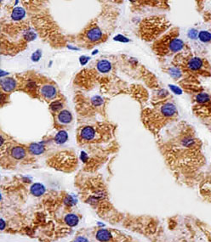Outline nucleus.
<instances>
[{"instance_id":"nucleus-1","label":"nucleus","mask_w":211,"mask_h":242,"mask_svg":"<svg viewBox=\"0 0 211 242\" xmlns=\"http://www.w3.org/2000/svg\"><path fill=\"white\" fill-rule=\"evenodd\" d=\"M197 114L211 123V95L208 93H199L195 96Z\"/></svg>"},{"instance_id":"nucleus-2","label":"nucleus","mask_w":211,"mask_h":242,"mask_svg":"<svg viewBox=\"0 0 211 242\" xmlns=\"http://www.w3.org/2000/svg\"><path fill=\"white\" fill-rule=\"evenodd\" d=\"M186 67L189 71L199 72L204 76H210V66L207 60L200 57H192L186 62Z\"/></svg>"},{"instance_id":"nucleus-3","label":"nucleus","mask_w":211,"mask_h":242,"mask_svg":"<svg viewBox=\"0 0 211 242\" xmlns=\"http://www.w3.org/2000/svg\"><path fill=\"white\" fill-rule=\"evenodd\" d=\"M41 94L47 100H50L56 96V89L53 85H44L41 88Z\"/></svg>"},{"instance_id":"nucleus-4","label":"nucleus","mask_w":211,"mask_h":242,"mask_svg":"<svg viewBox=\"0 0 211 242\" xmlns=\"http://www.w3.org/2000/svg\"><path fill=\"white\" fill-rule=\"evenodd\" d=\"M15 81L13 78H5L1 81V87L2 89L5 92H10L15 89Z\"/></svg>"},{"instance_id":"nucleus-5","label":"nucleus","mask_w":211,"mask_h":242,"mask_svg":"<svg viewBox=\"0 0 211 242\" xmlns=\"http://www.w3.org/2000/svg\"><path fill=\"white\" fill-rule=\"evenodd\" d=\"M102 32L97 27L91 28L90 30L88 32V33H87V37L89 38V40H90L92 42L99 41L102 38Z\"/></svg>"},{"instance_id":"nucleus-6","label":"nucleus","mask_w":211,"mask_h":242,"mask_svg":"<svg viewBox=\"0 0 211 242\" xmlns=\"http://www.w3.org/2000/svg\"><path fill=\"white\" fill-rule=\"evenodd\" d=\"M94 134H95V132H94V128L91 127H84L80 132V135L84 140L93 139L94 137Z\"/></svg>"},{"instance_id":"nucleus-7","label":"nucleus","mask_w":211,"mask_h":242,"mask_svg":"<svg viewBox=\"0 0 211 242\" xmlns=\"http://www.w3.org/2000/svg\"><path fill=\"white\" fill-rule=\"evenodd\" d=\"M72 115L68 111H61L58 115V121L62 124H68L72 121Z\"/></svg>"},{"instance_id":"nucleus-8","label":"nucleus","mask_w":211,"mask_h":242,"mask_svg":"<svg viewBox=\"0 0 211 242\" xmlns=\"http://www.w3.org/2000/svg\"><path fill=\"white\" fill-rule=\"evenodd\" d=\"M97 69L100 72L102 73H106V72H109L112 69V66L111 63L107 60H100L98 63H97Z\"/></svg>"},{"instance_id":"nucleus-9","label":"nucleus","mask_w":211,"mask_h":242,"mask_svg":"<svg viewBox=\"0 0 211 242\" xmlns=\"http://www.w3.org/2000/svg\"><path fill=\"white\" fill-rule=\"evenodd\" d=\"M96 238L98 240L102 242L108 241L110 239L112 238V235L109 231L106 229H100L96 233Z\"/></svg>"},{"instance_id":"nucleus-10","label":"nucleus","mask_w":211,"mask_h":242,"mask_svg":"<svg viewBox=\"0 0 211 242\" xmlns=\"http://www.w3.org/2000/svg\"><path fill=\"white\" fill-rule=\"evenodd\" d=\"M25 155H26V151L22 147L16 146L11 149V156L15 159H17V160L22 159L23 157H25Z\"/></svg>"},{"instance_id":"nucleus-11","label":"nucleus","mask_w":211,"mask_h":242,"mask_svg":"<svg viewBox=\"0 0 211 242\" xmlns=\"http://www.w3.org/2000/svg\"><path fill=\"white\" fill-rule=\"evenodd\" d=\"M45 191V188L44 185H42L40 183H35L33 186L31 187V192L33 195H36V196H40Z\"/></svg>"},{"instance_id":"nucleus-12","label":"nucleus","mask_w":211,"mask_h":242,"mask_svg":"<svg viewBox=\"0 0 211 242\" xmlns=\"http://www.w3.org/2000/svg\"><path fill=\"white\" fill-rule=\"evenodd\" d=\"M25 14H26V12L24 10V9L21 7H17L14 9V10L12 11L11 17L13 20L18 21V20L22 19L25 16Z\"/></svg>"},{"instance_id":"nucleus-13","label":"nucleus","mask_w":211,"mask_h":242,"mask_svg":"<svg viewBox=\"0 0 211 242\" xmlns=\"http://www.w3.org/2000/svg\"><path fill=\"white\" fill-rule=\"evenodd\" d=\"M198 37L202 43H209L211 42V33L209 31H200L198 35Z\"/></svg>"},{"instance_id":"nucleus-14","label":"nucleus","mask_w":211,"mask_h":242,"mask_svg":"<svg viewBox=\"0 0 211 242\" xmlns=\"http://www.w3.org/2000/svg\"><path fill=\"white\" fill-rule=\"evenodd\" d=\"M29 150L33 155H41L44 151V147L39 144H32L29 146Z\"/></svg>"},{"instance_id":"nucleus-15","label":"nucleus","mask_w":211,"mask_h":242,"mask_svg":"<svg viewBox=\"0 0 211 242\" xmlns=\"http://www.w3.org/2000/svg\"><path fill=\"white\" fill-rule=\"evenodd\" d=\"M65 222L69 225V226H76L79 224V217L76 216L75 214H68L65 217Z\"/></svg>"},{"instance_id":"nucleus-16","label":"nucleus","mask_w":211,"mask_h":242,"mask_svg":"<svg viewBox=\"0 0 211 242\" xmlns=\"http://www.w3.org/2000/svg\"><path fill=\"white\" fill-rule=\"evenodd\" d=\"M68 135L66 131H60L56 136V142L58 145H61L64 144L65 142L67 140Z\"/></svg>"},{"instance_id":"nucleus-17","label":"nucleus","mask_w":211,"mask_h":242,"mask_svg":"<svg viewBox=\"0 0 211 242\" xmlns=\"http://www.w3.org/2000/svg\"><path fill=\"white\" fill-rule=\"evenodd\" d=\"M61 108H62V103L60 102V101H56V102L52 103L51 105H50V109H51L54 112L59 111V110H60Z\"/></svg>"},{"instance_id":"nucleus-18","label":"nucleus","mask_w":211,"mask_h":242,"mask_svg":"<svg viewBox=\"0 0 211 242\" xmlns=\"http://www.w3.org/2000/svg\"><path fill=\"white\" fill-rule=\"evenodd\" d=\"M92 103H93L94 105H101V104L103 103V100H102V99L101 97L96 96V97H94V98L92 99Z\"/></svg>"},{"instance_id":"nucleus-19","label":"nucleus","mask_w":211,"mask_h":242,"mask_svg":"<svg viewBox=\"0 0 211 242\" xmlns=\"http://www.w3.org/2000/svg\"><path fill=\"white\" fill-rule=\"evenodd\" d=\"M198 32L195 29H192L188 32V36L189 37H191L192 39H195L198 37Z\"/></svg>"},{"instance_id":"nucleus-20","label":"nucleus","mask_w":211,"mask_h":242,"mask_svg":"<svg viewBox=\"0 0 211 242\" xmlns=\"http://www.w3.org/2000/svg\"><path fill=\"white\" fill-rule=\"evenodd\" d=\"M41 52L39 51V50H38V51H36V52L34 53L33 55V57H32V59H33V60H34V61H38L39 59H40V57H41Z\"/></svg>"},{"instance_id":"nucleus-21","label":"nucleus","mask_w":211,"mask_h":242,"mask_svg":"<svg viewBox=\"0 0 211 242\" xmlns=\"http://www.w3.org/2000/svg\"><path fill=\"white\" fill-rule=\"evenodd\" d=\"M74 242H89V240H87L85 237H83V236H79L78 238L76 239Z\"/></svg>"},{"instance_id":"nucleus-22","label":"nucleus","mask_w":211,"mask_h":242,"mask_svg":"<svg viewBox=\"0 0 211 242\" xmlns=\"http://www.w3.org/2000/svg\"><path fill=\"white\" fill-rule=\"evenodd\" d=\"M89 59H90V58L85 57V56H83V57H81V58H80V63L82 64V65H85V64L88 62Z\"/></svg>"},{"instance_id":"nucleus-23","label":"nucleus","mask_w":211,"mask_h":242,"mask_svg":"<svg viewBox=\"0 0 211 242\" xmlns=\"http://www.w3.org/2000/svg\"><path fill=\"white\" fill-rule=\"evenodd\" d=\"M170 88H171V89H172V90H173V91H175V92L176 93H177V92H178V93H181V90L179 88H177V87H175V86L171 85L170 86Z\"/></svg>"}]
</instances>
